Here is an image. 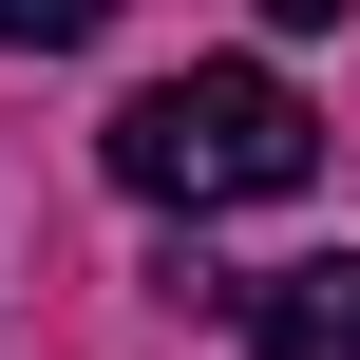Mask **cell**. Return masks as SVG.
Returning a JSON list of instances; mask_svg holds the SVG:
<instances>
[{
    "label": "cell",
    "instance_id": "1",
    "mask_svg": "<svg viewBox=\"0 0 360 360\" xmlns=\"http://www.w3.org/2000/svg\"><path fill=\"white\" fill-rule=\"evenodd\" d=\"M323 171V114L266 76V57H190V76H152L133 114H114V190L133 209H266V190H304Z\"/></svg>",
    "mask_w": 360,
    "mask_h": 360
},
{
    "label": "cell",
    "instance_id": "2",
    "mask_svg": "<svg viewBox=\"0 0 360 360\" xmlns=\"http://www.w3.org/2000/svg\"><path fill=\"white\" fill-rule=\"evenodd\" d=\"M228 304H247V360H360V247L342 266H266Z\"/></svg>",
    "mask_w": 360,
    "mask_h": 360
},
{
    "label": "cell",
    "instance_id": "3",
    "mask_svg": "<svg viewBox=\"0 0 360 360\" xmlns=\"http://www.w3.org/2000/svg\"><path fill=\"white\" fill-rule=\"evenodd\" d=\"M76 38H114V0H0V57H76Z\"/></svg>",
    "mask_w": 360,
    "mask_h": 360
},
{
    "label": "cell",
    "instance_id": "4",
    "mask_svg": "<svg viewBox=\"0 0 360 360\" xmlns=\"http://www.w3.org/2000/svg\"><path fill=\"white\" fill-rule=\"evenodd\" d=\"M266 19H285V38H323V19H342V0H266Z\"/></svg>",
    "mask_w": 360,
    "mask_h": 360
}]
</instances>
